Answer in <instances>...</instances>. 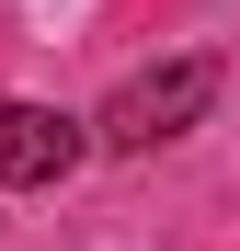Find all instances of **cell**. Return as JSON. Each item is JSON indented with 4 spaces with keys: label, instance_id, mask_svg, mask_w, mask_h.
I'll use <instances>...</instances> for the list:
<instances>
[{
    "label": "cell",
    "instance_id": "6da1fadb",
    "mask_svg": "<svg viewBox=\"0 0 240 251\" xmlns=\"http://www.w3.org/2000/svg\"><path fill=\"white\" fill-rule=\"evenodd\" d=\"M206 103H217V57H160L92 114V149H160L183 126H206Z\"/></svg>",
    "mask_w": 240,
    "mask_h": 251
},
{
    "label": "cell",
    "instance_id": "7a4b0ae2",
    "mask_svg": "<svg viewBox=\"0 0 240 251\" xmlns=\"http://www.w3.org/2000/svg\"><path fill=\"white\" fill-rule=\"evenodd\" d=\"M80 149H92V126L57 114V103H12V114H0V183H23V194H34V183H57Z\"/></svg>",
    "mask_w": 240,
    "mask_h": 251
},
{
    "label": "cell",
    "instance_id": "3957f363",
    "mask_svg": "<svg viewBox=\"0 0 240 251\" xmlns=\"http://www.w3.org/2000/svg\"><path fill=\"white\" fill-rule=\"evenodd\" d=\"M0 114H12V103H0Z\"/></svg>",
    "mask_w": 240,
    "mask_h": 251
}]
</instances>
